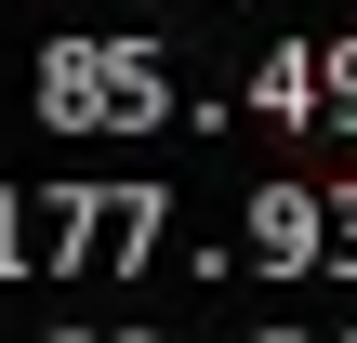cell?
Instances as JSON below:
<instances>
[{
  "mask_svg": "<svg viewBox=\"0 0 357 343\" xmlns=\"http://www.w3.org/2000/svg\"><path fill=\"white\" fill-rule=\"evenodd\" d=\"M331 119L357 132V53H331Z\"/></svg>",
  "mask_w": 357,
  "mask_h": 343,
  "instance_id": "cell-1",
  "label": "cell"
}]
</instances>
